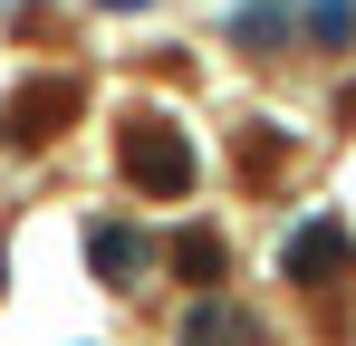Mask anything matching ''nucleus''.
<instances>
[{"label": "nucleus", "instance_id": "obj_1", "mask_svg": "<svg viewBox=\"0 0 356 346\" xmlns=\"http://www.w3.org/2000/svg\"><path fill=\"white\" fill-rule=\"evenodd\" d=\"M116 173L145 192V202H183V192L202 183V154H193V135H183L174 115L135 106V115L116 125Z\"/></svg>", "mask_w": 356, "mask_h": 346}, {"label": "nucleus", "instance_id": "obj_2", "mask_svg": "<svg viewBox=\"0 0 356 346\" xmlns=\"http://www.w3.org/2000/svg\"><path fill=\"white\" fill-rule=\"evenodd\" d=\"M347 270H356L347 222H298L289 240H280V279H289V288H337Z\"/></svg>", "mask_w": 356, "mask_h": 346}, {"label": "nucleus", "instance_id": "obj_3", "mask_svg": "<svg viewBox=\"0 0 356 346\" xmlns=\"http://www.w3.org/2000/svg\"><path fill=\"white\" fill-rule=\"evenodd\" d=\"M154 260H164V250H154L145 222H97V231H87V270H97L106 288H145Z\"/></svg>", "mask_w": 356, "mask_h": 346}, {"label": "nucleus", "instance_id": "obj_4", "mask_svg": "<svg viewBox=\"0 0 356 346\" xmlns=\"http://www.w3.org/2000/svg\"><path fill=\"white\" fill-rule=\"evenodd\" d=\"M67 115H77V77H29V97L10 106V125H0V145H39V135H58Z\"/></svg>", "mask_w": 356, "mask_h": 346}, {"label": "nucleus", "instance_id": "obj_5", "mask_svg": "<svg viewBox=\"0 0 356 346\" xmlns=\"http://www.w3.org/2000/svg\"><path fill=\"white\" fill-rule=\"evenodd\" d=\"M232 39L250 58H280V49H298V10H289V0H241V10H232Z\"/></svg>", "mask_w": 356, "mask_h": 346}, {"label": "nucleus", "instance_id": "obj_6", "mask_svg": "<svg viewBox=\"0 0 356 346\" xmlns=\"http://www.w3.org/2000/svg\"><path fill=\"white\" fill-rule=\"evenodd\" d=\"M174 346H260V327H250V308H232V298H193Z\"/></svg>", "mask_w": 356, "mask_h": 346}, {"label": "nucleus", "instance_id": "obj_7", "mask_svg": "<svg viewBox=\"0 0 356 346\" xmlns=\"http://www.w3.org/2000/svg\"><path fill=\"white\" fill-rule=\"evenodd\" d=\"M174 270H183V279H193V288H202V279H222V270H232V240H222V231H212V222H193V231H174Z\"/></svg>", "mask_w": 356, "mask_h": 346}, {"label": "nucleus", "instance_id": "obj_8", "mask_svg": "<svg viewBox=\"0 0 356 346\" xmlns=\"http://www.w3.org/2000/svg\"><path fill=\"white\" fill-rule=\"evenodd\" d=\"M298 39L308 49H356V0H298Z\"/></svg>", "mask_w": 356, "mask_h": 346}, {"label": "nucleus", "instance_id": "obj_9", "mask_svg": "<svg viewBox=\"0 0 356 346\" xmlns=\"http://www.w3.org/2000/svg\"><path fill=\"white\" fill-rule=\"evenodd\" d=\"M87 10H106V19H125V10H154V0H87Z\"/></svg>", "mask_w": 356, "mask_h": 346}]
</instances>
